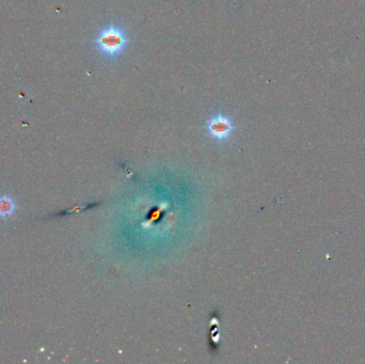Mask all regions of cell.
Returning a JSON list of instances; mask_svg holds the SVG:
<instances>
[{"label":"cell","mask_w":365,"mask_h":364,"mask_svg":"<svg viewBox=\"0 0 365 364\" xmlns=\"http://www.w3.org/2000/svg\"><path fill=\"white\" fill-rule=\"evenodd\" d=\"M94 43L100 54L112 60L125 51L129 38L124 28L115 23H110L100 31Z\"/></svg>","instance_id":"1"},{"label":"cell","mask_w":365,"mask_h":364,"mask_svg":"<svg viewBox=\"0 0 365 364\" xmlns=\"http://www.w3.org/2000/svg\"><path fill=\"white\" fill-rule=\"evenodd\" d=\"M207 132L218 141L227 140L233 132V124L227 115L217 113L208 120Z\"/></svg>","instance_id":"2"},{"label":"cell","mask_w":365,"mask_h":364,"mask_svg":"<svg viewBox=\"0 0 365 364\" xmlns=\"http://www.w3.org/2000/svg\"><path fill=\"white\" fill-rule=\"evenodd\" d=\"M15 204L10 197L4 196L0 198V217H9L14 213Z\"/></svg>","instance_id":"3"}]
</instances>
